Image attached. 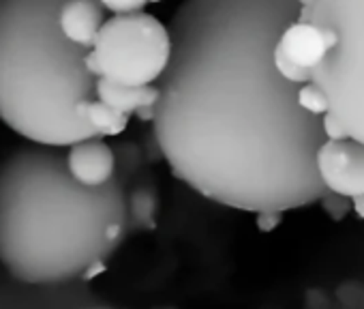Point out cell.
I'll use <instances>...</instances> for the list:
<instances>
[{
    "label": "cell",
    "mask_w": 364,
    "mask_h": 309,
    "mask_svg": "<svg viewBox=\"0 0 364 309\" xmlns=\"http://www.w3.org/2000/svg\"><path fill=\"white\" fill-rule=\"evenodd\" d=\"M298 9L296 0H182L167 26L154 140L171 174L210 202L287 213L326 194L319 116L298 105L300 86L272 61Z\"/></svg>",
    "instance_id": "6da1fadb"
},
{
    "label": "cell",
    "mask_w": 364,
    "mask_h": 309,
    "mask_svg": "<svg viewBox=\"0 0 364 309\" xmlns=\"http://www.w3.org/2000/svg\"><path fill=\"white\" fill-rule=\"evenodd\" d=\"M129 232L127 185L116 174L82 185L65 148L26 144L0 164V264L31 286L95 279Z\"/></svg>",
    "instance_id": "7a4b0ae2"
},
{
    "label": "cell",
    "mask_w": 364,
    "mask_h": 309,
    "mask_svg": "<svg viewBox=\"0 0 364 309\" xmlns=\"http://www.w3.org/2000/svg\"><path fill=\"white\" fill-rule=\"evenodd\" d=\"M65 0H0V120L31 144L67 148L99 137L105 105L88 48L60 28Z\"/></svg>",
    "instance_id": "3957f363"
},
{
    "label": "cell",
    "mask_w": 364,
    "mask_h": 309,
    "mask_svg": "<svg viewBox=\"0 0 364 309\" xmlns=\"http://www.w3.org/2000/svg\"><path fill=\"white\" fill-rule=\"evenodd\" d=\"M309 22L323 39L311 80L345 133L364 144V0H317Z\"/></svg>",
    "instance_id": "277c9868"
},
{
    "label": "cell",
    "mask_w": 364,
    "mask_h": 309,
    "mask_svg": "<svg viewBox=\"0 0 364 309\" xmlns=\"http://www.w3.org/2000/svg\"><path fill=\"white\" fill-rule=\"evenodd\" d=\"M171 54L169 28L146 11L107 16L86 67L97 80V88L150 90L156 88Z\"/></svg>",
    "instance_id": "5b68a950"
},
{
    "label": "cell",
    "mask_w": 364,
    "mask_h": 309,
    "mask_svg": "<svg viewBox=\"0 0 364 309\" xmlns=\"http://www.w3.org/2000/svg\"><path fill=\"white\" fill-rule=\"evenodd\" d=\"M315 168L326 192L355 198L364 194V144L345 140H323L315 154Z\"/></svg>",
    "instance_id": "8992f818"
},
{
    "label": "cell",
    "mask_w": 364,
    "mask_h": 309,
    "mask_svg": "<svg viewBox=\"0 0 364 309\" xmlns=\"http://www.w3.org/2000/svg\"><path fill=\"white\" fill-rule=\"evenodd\" d=\"M67 168L75 181L88 187H99L118 174V159L114 148L101 137L84 140L65 148Z\"/></svg>",
    "instance_id": "52a82bcc"
},
{
    "label": "cell",
    "mask_w": 364,
    "mask_h": 309,
    "mask_svg": "<svg viewBox=\"0 0 364 309\" xmlns=\"http://www.w3.org/2000/svg\"><path fill=\"white\" fill-rule=\"evenodd\" d=\"M107 18L99 0H65L60 7V28L75 43L92 48L103 20Z\"/></svg>",
    "instance_id": "ba28073f"
},
{
    "label": "cell",
    "mask_w": 364,
    "mask_h": 309,
    "mask_svg": "<svg viewBox=\"0 0 364 309\" xmlns=\"http://www.w3.org/2000/svg\"><path fill=\"white\" fill-rule=\"evenodd\" d=\"M277 50L294 65L313 71L323 56V39L311 22H291L279 37Z\"/></svg>",
    "instance_id": "9c48e42d"
},
{
    "label": "cell",
    "mask_w": 364,
    "mask_h": 309,
    "mask_svg": "<svg viewBox=\"0 0 364 309\" xmlns=\"http://www.w3.org/2000/svg\"><path fill=\"white\" fill-rule=\"evenodd\" d=\"M129 204V224H135L133 228L137 230H154L156 228V211H159V200L154 194L152 185H137L131 196H127Z\"/></svg>",
    "instance_id": "30bf717a"
},
{
    "label": "cell",
    "mask_w": 364,
    "mask_h": 309,
    "mask_svg": "<svg viewBox=\"0 0 364 309\" xmlns=\"http://www.w3.org/2000/svg\"><path fill=\"white\" fill-rule=\"evenodd\" d=\"M298 105L306 112V114H313V116H323L328 112V97L326 93L311 80L306 84H302L298 88Z\"/></svg>",
    "instance_id": "8fae6325"
},
{
    "label": "cell",
    "mask_w": 364,
    "mask_h": 309,
    "mask_svg": "<svg viewBox=\"0 0 364 309\" xmlns=\"http://www.w3.org/2000/svg\"><path fill=\"white\" fill-rule=\"evenodd\" d=\"M272 61H274V67H277L279 75L285 78L287 82L298 84V86L311 82V71H309V69H302V67H298V65H294L291 61H287V58L277 50V46H274V52H272Z\"/></svg>",
    "instance_id": "7c38bea8"
},
{
    "label": "cell",
    "mask_w": 364,
    "mask_h": 309,
    "mask_svg": "<svg viewBox=\"0 0 364 309\" xmlns=\"http://www.w3.org/2000/svg\"><path fill=\"white\" fill-rule=\"evenodd\" d=\"M321 209L328 213V217L332 221H343L347 217V213L351 211V200L345 198V196H338V194H332V192H326L321 198Z\"/></svg>",
    "instance_id": "4fadbf2b"
},
{
    "label": "cell",
    "mask_w": 364,
    "mask_h": 309,
    "mask_svg": "<svg viewBox=\"0 0 364 309\" xmlns=\"http://www.w3.org/2000/svg\"><path fill=\"white\" fill-rule=\"evenodd\" d=\"M101 7L105 9L107 16L116 14H133V11H144L148 5L159 3V0H99Z\"/></svg>",
    "instance_id": "5bb4252c"
},
{
    "label": "cell",
    "mask_w": 364,
    "mask_h": 309,
    "mask_svg": "<svg viewBox=\"0 0 364 309\" xmlns=\"http://www.w3.org/2000/svg\"><path fill=\"white\" fill-rule=\"evenodd\" d=\"M319 122H321V133H323L326 140H345V137H349L345 133V129L341 127V122L330 112H326L323 116H319Z\"/></svg>",
    "instance_id": "9a60e30c"
},
{
    "label": "cell",
    "mask_w": 364,
    "mask_h": 309,
    "mask_svg": "<svg viewBox=\"0 0 364 309\" xmlns=\"http://www.w3.org/2000/svg\"><path fill=\"white\" fill-rule=\"evenodd\" d=\"M283 213H257V228L262 232H270L281 224Z\"/></svg>",
    "instance_id": "2e32d148"
},
{
    "label": "cell",
    "mask_w": 364,
    "mask_h": 309,
    "mask_svg": "<svg viewBox=\"0 0 364 309\" xmlns=\"http://www.w3.org/2000/svg\"><path fill=\"white\" fill-rule=\"evenodd\" d=\"M351 209H353V213H355L360 219H364V194L351 198Z\"/></svg>",
    "instance_id": "e0dca14e"
},
{
    "label": "cell",
    "mask_w": 364,
    "mask_h": 309,
    "mask_svg": "<svg viewBox=\"0 0 364 309\" xmlns=\"http://www.w3.org/2000/svg\"><path fill=\"white\" fill-rule=\"evenodd\" d=\"M296 3H298V7H304V9H311L315 3H317V0H296Z\"/></svg>",
    "instance_id": "ac0fdd59"
}]
</instances>
